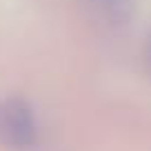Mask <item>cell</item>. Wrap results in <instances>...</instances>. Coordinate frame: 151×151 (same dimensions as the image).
<instances>
[{
  "label": "cell",
  "mask_w": 151,
  "mask_h": 151,
  "mask_svg": "<svg viewBox=\"0 0 151 151\" xmlns=\"http://www.w3.org/2000/svg\"><path fill=\"white\" fill-rule=\"evenodd\" d=\"M93 5L111 22H127L133 9V0H93Z\"/></svg>",
  "instance_id": "7a4b0ae2"
},
{
  "label": "cell",
  "mask_w": 151,
  "mask_h": 151,
  "mask_svg": "<svg viewBox=\"0 0 151 151\" xmlns=\"http://www.w3.org/2000/svg\"><path fill=\"white\" fill-rule=\"evenodd\" d=\"M38 140L33 109L22 98L0 100V142L11 149H29Z\"/></svg>",
  "instance_id": "6da1fadb"
}]
</instances>
